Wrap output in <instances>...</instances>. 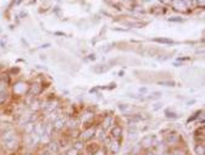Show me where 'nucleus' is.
<instances>
[{
	"instance_id": "39448f33",
	"label": "nucleus",
	"mask_w": 205,
	"mask_h": 155,
	"mask_svg": "<svg viewBox=\"0 0 205 155\" xmlns=\"http://www.w3.org/2000/svg\"><path fill=\"white\" fill-rule=\"evenodd\" d=\"M29 86L26 82H17L14 86V94L15 95H25L26 93H28Z\"/></svg>"
},
{
	"instance_id": "6ab92c4d",
	"label": "nucleus",
	"mask_w": 205,
	"mask_h": 155,
	"mask_svg": "<svg viewBox=\"0 0 205 155\" xmlns=\"http://www.w3.org/2000/svg\"><path fill=\"white\" fill-rule=\"evenodd\" d=\"M84 147H86V143L82 142V140H79V139H76V142H73V146H72V148L76 149V150L79 151V153H81V150L84 149Z\"/></svg>"
},
{
	"instance_id": "c85d7f7f",
	"label": "nucleus",
	"mask_w": 205,
	"mask_h": 155,
	"mask_svg": "<svg viewBox=\"0 0 205 155\" xmlns=\"http://www.w3.org/2000/svg\"><path fill=\"white\" fill-rule=\"evenodd\" d=\"M118 109H120L121 111H126V110L128 109V105H127V104H120V105H118Z\"/></svg>"
},
{
	"instance_id": "f3484780",
	"label": "nucleus",
	"mask_w": 205,
	"mask_h": 155,
	"mask_svg": "<svg viewBox=\"0 0 205 155\" xmlns=\"http://www.w3.org/2000/svg\"><path fill=\"white\" fill-rule=\"evenodd\" d=\"M78 123H79L78 120H72V119H70V120H66L65 127H67L68 131H70V130H76L77 126H78Z\"/></svg>"
},
{
	"instance_id": "20e7f679",
	"label": "nucleus",
	"mask_w": 205,
	"mask_h": 155,
	"mask_svg": "<svg viewBox=\"0 0 205 155\" xmlns=\"http://www.w3.org/2000/svg\"><path fill=\"white\" fill-rule=\"evenodd\" d=\"M114 120H115L114 115H105L104 117H102V120H101V122H100V126H99V127L102 128V130L106 132V131H109L112 126L115 125Z\"/></svg>"
},
{
	"instance_id": "cd10ccee",
	"label": "nucleus",
	"mask_w": 205,
	"mask_h": 155,
	"mask_svg": "<svg viewBox=\"0 0 205 155\" xmlns=\"http://www.w3.org/2000/svg\"><path fill=\"white\" fill-rule=\"evenodd\" d=\"M143 155H156V153L154 149H147V150H144V154Z\"/></svg>"
},
{
	"instance_id": "7ed1b4c3",
	"label": "nucleus",
	"mask_w": 205,
	"mask_h": 155,
	"mask_svg": "<svg viewBox=\"0 0 205 155\" xmlns=\"http://www.w3.org/2000/svg\"><path fill=\"white\" fill-rule=\"evenodd\" d=\"M105 149H106V151H109L112 155L117 154L121 150V139H112V138H110L108 140V147Z\"/></svg>"
},
{
	"instance_id": "4468645a",
	"label": "nucleus",
	"mask_w": 205,
	"mask_h": 155,
	"mask_svg": "<svg viewBox=\"0 0 205 155\" xmlns=\"http://www.w3.org/2000/svg\"><path fill=\"white\" fill-rule=\"evenodd\" d=\"M95 139H98L99 142H102V140H109V139H106V132L102 130V128H100V127H97V130H95V137H94Z\"/></svg>"
},
{
	"instance_id": "0eeeda50",
	"label": "nucleus",
	"mask_w": 205,
	"mask_h": 155,
	"mask_svg": "<svg viewBox=\"0 0 205 155\" xmlns=\"http://www.w3.org/2000/svg\"><path fill=\"white\" fill-rule=\"evenodd\" d=\"M180 136L176 132H169L165 136V146H175L180 143Z\"/></svg>"
},
{
	"instance_id": "f03ea898",
	"label": "nucleus",
	"mask_w": 205,
	"mask_h": 155,
	"mask_svg": "<svg viewBox=\"0 0 205 155\" xmlns=\"http://www.w3.org/2000/svg\"><path fill=\"white\" fill-rule=\"evenodd\" d=\"M156 144H158L156 137L153 136V134H148V136H144L142 138V140L139 143V147L143 150H147V149H154V147H155Z\"/></svg>"
},
{
	"instance_id": "423d86ee",
	"label": "nucleus",
	"mask_w": 205,
	"mask_h": 155,
	"mask_svg": "<svg viewBox=\"0 0 205 155\" xmlns=\"http://www.w3.org/2000/svg\"><path fill=\"white\" fill-rule=\"evenodd\" d=\"M110 138L112 139H122V134H124V128H122L120 125L115 123L110 130Z\"/></svg>"
},
{
	"instance_id": "9b49d317",
	"label": "nucleus",
	"mask_w": 205,
	"mask_h": 155,
	"mask_svg": "<svg viewBox=\"0 0 205 155\" xmlns=\"http://www.w3.org/2000/svg\"><path fill=\"white\" fill-rule=\"evenodd\" d=\"M51 123H53V128H54V132L55 131H61V130H63L64 127H65V123H66V120L64 119V117H61V116H57L53 122H51Z\"/></svg>"
},
{
	"instance_id": "f8f14e48",
	"label": "nucleus",
	"mask_w": 205,
	"mask_h": 155,
	"mask_svg": "<svg viewBox=\"0 0 205 155\" xmlns=\"http://www.w3.org/2000/svg\"><path fill=\"white\" fill-rule=\"evenodd\" d=\"M100 148V146L98 143H93V142H89L88 144H86V147H84V150L87 151V154H89V155H93L98 149Z\"/></svg>"
},
{
	"instance_id": "5701e85b",
	"label": "nucleus",
	"mask_w": 205,
	"mask_h": 155,
	"mask_svg": "<svg viewBox=\"0 0 205 155\" xmlns=\"http://www.w3.org/2000/svg\"><path fill=\"white\" fill-rule=\"evenodd\" d=\"M154 42L156 43H161V44H173V42L171 39H166V38H155Z\"/></svg>"
},
{
	"instance_id": "393cba45",
	"label": "nucleus",
	"mask_w": 205,
	"mask_h": 155,
	"mask_svg": "<svg viewBox=\"0 0 205 155\" xmlns=\"http://www.w3.org/2000/svg\"><path fill=\"white\" fill-rule=\"evenodd\" d=\"M65 155H79V151H77L76 149H73L72 147H71L68 150H66Z\"/></svg>"
},
{
	"instance_id": "aec40b11",
	"label": "nucleus",
	"mask_w": 205,
	"mask_h": 155,
	"mask_svg": "<svg viewBox=\"0 0 205 155\" xmlns=\"http://www.w3.org/2000/svg\"><path fill=\"white\" fill-rule=\"evenodd\" d=\"M108 70H109V67L106 65H98V66H95L93 68V71L95 72V73H102V72H105Z\"/></svg>"
},
{
	"instance_id": "2f4dec72",
	"label": "nucleus",
	"mask_w": 205,
	"mask_h": 155,
	"mask_svg": "<svg viewBox=\"0 0 205 155\" xmlns=\"http://www.w3.org/2000/svg\"><path fill=\"white\" fill-rule=\"evenodd\" d=\"M156 106H154V110H158V109H160L161 106H162V104H159V103H158V104H155Z\"/></svg>"
},
{
	"instance_id": "f257e3e1",
	"label": "nucleus",
	"mask_w": 205,
	"mask_h": 155,
	"mask_svg": "<svg viewBox=\"0 0 205 155\" xmlns=\"http://www.w3.org/2000/svg\"><path fill=\"white\" fill-rule=\"evenodd\" d=\"M95 130L97 127L95 126H89V127H84L83 131L79 132V137L78 139L82 140V142H92V139H93L95 137Z\"/></svg>"
},
{
	"instance_id": "a211bd4d",
	"label": "nucleus",
	"mask_w": 205,
	"mask_h": 155,
	"mask_svg": "<svg viewBox=\"0 0 205 155\" xmlns=\"http://www.w3.org/2000/svg\"><path fill=\"white\" fill-rule=\"evenodd\" d=\"M194 151L197 155H205V147L204 143H197L196 147H194Z\"/></svg>"
},
{
	"instance_id": "ddd939ff",
	"label": "nucleus",
	"mask_w": 205,
	"mask_h": 155,
	"mask_svg": "<svg viewBox=\"0 0 205 155\" xmlns=\"http://www.w3.org/2000/svg\"><path fill=\"white\" fill-rule=\"evenodd\" d=\"M44 127H45V123H43V122H36L34 123V128H33V133L37 134L38 137L44 136Z\"/></svg>"
},
{
	"instance_id": "473e14b6",
	"label": "nucleus",
	"mask_w": 205,
	"mask_h": 155,
	"mask_svg": "<svg viewBox=\"0 0 205 155\" xmlns=\"http://www.w3.org/2000/svg\"><path fill=\"white\" fill-rule=\"evenodd\" d=\"M26 155H32V154H26Z\"/></svg>"
},
{
	"instance_id": "4be33fe9",
	"label": "nucleus",
	"mask_w": 205,
	"mask_h": 155,
	"mask_svg": "<svg viewBox=\"0 0 205 155\" xmlns=\"http://www.w3.org/2000/svg\"><path fill=\"white\" fill-rule=\"evenodd\" d=\"M29 108H31V110H33V111H38L39 109H42V105H40V103L38 100H34V101L31 103Z\"/></svg>"
},
{
	"instance_id": "b1692460",
	"label": "nucleus",
	"mask_w": 205,
	"mask_h": 155,
	"mask_svg": "<svg viewBox=\"0 0 205 155\" xmlns=\"http://www.w3.org/2000/svg\"><path fill=\"white\" fill-rule=\"evenodd\" d=\"M159 84L165 86V87H173L176 83H175L173 81H160V82H159Z\"/></svg>"
},
{
	"instance_id": "6e6552de",
	"label": "nucleus",
	"mask_w": 205,
	"mask_h": 155,
	"mask_svg": "<svg viewBox=\"0 0 205 155\" xmlns=\"http://www.w3.org/2000/svg\"><path fill=\"white\" fill-rule=\"evenodd\" d=\"M94 112H92V111H89V110H86L83 114H82V116H81V123H83V125H87L86 127H89V126H92L90 123H92V121H93V119H94Z\"/></svg>"
},
{
	"instance_id": "bb28decb",
	"label": "nucleus",
	"mask_w": 205,
	"mask_h": 155,
	"mask_svg": "<svg viewBox=\"0 0 205 155\" xmlns=\"http://www.w3.org/2000/svg\"><path fill=\"white\" fill-rule=\"evenodd\" d=\"M93 155H108V151H106L105 148H99Z\"/></svg>"
},
{
	"instance_id": "2eb2a0df",
	"label": "nucleus",
	"mask_w": 205,
	"mask_h": 155,
	"mask_svg": "<svg viewBox=\"0 0 205 155\" xmlns=\"http://www.w3.org/2000/svg\"><path fill=\"white\" fill-rule=\"evenodd\" d=\"M4 143H5V148L9 149V150H16L20 146V143L16 138H14L11 140H7V142H4Z\"/></svg>"
},
{
	"instance_id": "1a4fd4ad",
	"label": "nucleus",
	"mask_w": 205,
	"mask_h": 155,
	"mask_svg": "<svg viewBox=\"0 0 205 155\" xmlns=\"http://www.w3.org/2000/svg\"><path fill=\"white\" fill-rule=\"evenodd\" d=\"M43 86H42V83H38V82H33L32 84L29 86V89H28V93L31 95H33V97H36V95H39L40 93L43 92Z\"/></svg>"
},
{
	"instance_id": "9d476101",
	"label": "nucleus",
	"mask_w": 205,
	"mask_h": 155,
	"mask_svg": "<svg viewBox=\"0 0 205 155\" xmlns=\"http://www.w3.org/2000/svg\"><path fill=\"white\" fill-rule=\"evenodd\" d=\"M60 151V144L59 142L56 140H50L48 144H47V153L49 154H57Z\"/></svg>"
},
{
	"instance_id": "7c9ffc66",
	"label": "nucleus",
	"mask_w": 205,
	"mask_h": 155,
	"mask_svg": "<svg viewBox=\"0 0 205 155\" xmlns=\"http://www.w3.org/2000/svg\"><path fill=\"white\" fill-rule=\"evenodd\" d=\"M170 21H176V22H181V21H183L182 18H170Z\"/></svg>"
},
{
	"instance_id": "c756f323",
	"label": "nucleus",
	"mask_w": 205,
	"mask_h": 155,
	"mask_svg": "<svg viewBox=\"0 0 205 155\" xmlns=\"http://www.w3.org/2000/svg\"><path fill=\"white\" fill-rule=\"evenodd\" d=\"M166 116L167 117H172V119H176L177 117V114H175V112H169V111H166Z\"/></svg>"
},
{
	"instance_id": "a878e982",
	"label": "nucleus",
	"mask_w": 205,
	"mask_h": 155,
	"mask_svg": "<svg viewBox=\"0 0 205 155\" xmlns=\"http://www.w3.org/2000/svg\"><path fill=\"white\" fill-rule=\"evenodd\" d=\"M6 99H7V94L5 92H1L0 93V105H3L4 103L6 101Z\"/></svg>"
},
{
	"instance_id": "dca6fc26",
	"label": "nucleus",
	"mask_w": 205,
	"mask_h": 155,
	"mask_svg": "<svg viewBox=\"0 0 205 155\" xmlns=\"http://www.w3.org/2000/svg\"><path fill=\"white\" fill-rule=\"evenodd\" d=\"M1 137H3V140L4 142H7V140H11V139L16 138V133L12 130H7V131H5L1 134Z\"/></svg>"
},
{
	"instance_id": "412c9836",
	"label": "nucleus",
	"mask_w": 205,
	"mask_h": 155,
	"mask_svg": "<svg viewBox=\"0 0 205 155\" xmlns=\"http://www.w3.org/2000/svg\"><path fill=\"white\" fill-rule=\"evenodd\" d=\"M170 155H187V154H186V151H184V150L181 149V147H176V148H173L171 150Z\"/></svg>"
}]
</instances>
